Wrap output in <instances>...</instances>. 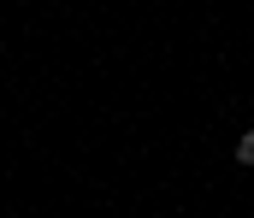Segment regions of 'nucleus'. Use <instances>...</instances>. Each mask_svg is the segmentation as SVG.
<instances>
[{"label":"nucleus","mask_w":254,"mask_h":218,"mask_svg":"<svg viewBox=\"0 0 254 218\" xmlns=\"http://www.w3.org/2000/svg\"><path fill=\"white\" fill-rule=\"evenodd\" d=\"M237 165H254V130L243 136V142H237Z\"/></svg>","instance_id":"nucleus-1"}]
</instances>
